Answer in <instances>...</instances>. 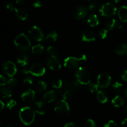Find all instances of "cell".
Returning <instances> with one entry per match:
<instances>
[{
  "instance_id": "cell-54",
  "label": "cell",
  "mask_w": 127,
  "mask_h": 127,
  "mask_svg": "<svg viewBox=\"0 0 127 127\" xmlns=\"http://www.w3.org/2000/svg\"><path fill=\"white\" fill-rule=\"evenodd\" d=\"M6 127H14L12 126V125H7Z\"/></svg>"
},
{
  "instance_id": "cell-35",
  "label": "cell",
  "mask_w": 127,
  "mask_h": 127,
  "mask_svg": "<svg viewBox=\"0 0 127 127\" xmlns=\"http://www.w3.org/2000/svg\"><path fill=\"white\" fill-rule=\"evenodd\" d=\"M23 83L27 86H32L33 84V79L31 76H27L26 78H24Z\"/></svg>"
},
{
  "instance_id": "cell-26",
  "label": "cell",
  "mask_w": 127,
  "mask_h": 127,
  "mask_svg": "<svg viewBox=\"0 0 127 127\" xmlns=\"http://www.w3.org/2000/svg\"><path fill=\"white\" fill-rule=\"evenodd\" d=\"M97 99L98 101L100 102L102 104H105L107 102L108 97L105 93H104L102 91H99L97 93Z\"/></svg>"
},
{
  "instance_id": "cell-27",
  "label": "cell",
  "mask_w": 127,
  "mask_h": 127,
  "mask_svg": "<svg viewBox=\"0 0 127 127\" xmlns=\"http://www.w3.org/2000/svg\"><path fill=\"white\" fill-rule=\"evenodd\" d=\"M1 93V95L3 99H6V98L11 97L12 95V91L8 88H2L0 90Z\"/></svg>"
},
{
  "instance_id": "cell-46",
  "label": "cell",
  "mask_w": 127,
  "mask_h": 127,
  "mask_svg": "<svg viewBox=\"0 0 127 127\" xmlns=\"http://www.w3.org/2000/svg\"><path fill=\"white\" fill-rule=\"evenodd\" d=\"M64 127H78V125L76 124H75L73 122H69L67 123Z\"/></svg>"
},
{
  "instance_id": "cell-7",
  "label": "cell",
  "mask_w": 127,
  "mask_h": 127,
  "mask_svg": "<svg viewBox=\"0 0 127 127\" xmlns=\"http://www.w3.org/2000/svg\"><path fill=\"white\" fill-rule=\"evenodd\" d=\"M2 68L5 74L9 77H13L17 73V69L16 65L11 61H6L2 64Z\"/></svg>"
},
{
  "instance_id": "cell-38",
  "label": "cell",
  "mask_w": 127,
  "mask_h": 127,
  "mask_svg": "<svg viewBox=\"0 0 127 127\" xmlns=\"http://www.w3.org/2000/svg\"><path fill=\"white\" fill-rule=\"evenodd\" d=\"M99 34L102 39H104V38H106L108 35V30L105 29H102L100 30Z\"/></svg>"
},
{
  "instance_id": "cell-15",
  "label": "cell",
  "mask_w": 127,
  "mask_h": 127,
  "mask_svg": "<svg viewBox=\"0 0 127 127\" xmlns=\"http://www.w3.org/2000/svg\"><path fill=\"white\" fill-rule=\"evenodd\" d=\"M35 97V93L32 89H29L23 93L21 95L22 100L26 103H31L33 102Z\"/></svg>"
},
{
  "instance_id": "cell-19",
  "label": "cell",
  "mask_w": 127,
  "mask_h": 127,
  "mask_svg": "<svg viewBox=\"0 0 127 127\" xmlns=\"http://www.w3.org/2000/svg\"><path fill=\"white\" fill-rule=\"evenodd\" d=\"M15 12H16V14L17 17L21 20H22V21L26 20L29 16L28 11H27V9L24 8V7L17 8L16 11H15Z\"/></svg>"
},
{
  "instance_id": "cell-55",
  "label": "cell",
  "mask_w": 127,
  "mask_h": 127,
  "mask_svg": "<svg viewBox=\"0 0 127 127\" xmlns=\"http://www.w3.org/2000/svg\"><path fill=\"white\" fill-rule=\"evenodd\" d=\"M126 54H127V53H126Z\"/></svg>"
},
{
  "instance_id": "cell-22",
  "label": "cell",
  "mask_w": 127,
  "mask_h": 127,
  "mask_svg": "<svg viewBox=\"0 0 127 127\" xmlns=\"http://www.w3.org/2000/svg\"><path fill=\"white\" fill-rule=\"evenodd\" d=\"M125 99L120 95H116L112 100V104L115 107H120L125 104Z\"/></svg>"
},
{
  "instance_id": "cell-52",
  "label": "cell",
  "mask_w": 127,
  "mask_h": 127,
  "mask_svg": "<svg viewBox=\"0 0 127 127\" xmlns=\"http://www.w3.org/2000/svg\"><path fill=\"white\" fill-rule=\"evenodd\" d=\"M112 1H115V2H119V1H121V0H112Z\"/></svg>"
},
{
  "instance_id": "cell-50",
  "label": "cell",
  "mask_w": 127,
  "mask_h": 127,
  "mask_svg": "<svg viewBox=\"0 0 127 127\" xmlns=\"http://www.w3.org/2000/svg\"><path fill=\"white\" fill-rule=\"evenodd\" d=\"M123 113H124V115L127 118V106L124 107V110H123Z\"/></svg>"
},
{
  "instance_id": "cell-40",
  "label": "cell",
  "mask_w": 127,
  "mask_h": 127,
  "mask_svg": "<svg viewBox=\"0 0 127 127\" xmlns=\"http://www.w3.org/2000/svg\"><path fill=\"white\" fill-rule=\"evenodd\" d=\"M104 127H118V126L117 124L115 121L110 120L104 125Z\"/></svg>"
},
{
  "instance_id": "cell-3",
  "label": "cell",
  "mask_w": 127,
  "mask_h": 127,
  "mask_svg": "<svg viewBox=\"0 0 127 127\" xmlns=\"http://www.w3.org/2000/svg\"><path fill=\"white\" fill-rule=\"evenodd\" d=\"M75 76L79 84L88 85L91 83V74L89 70L85 67H79L76 71Z\"/></svg>"
},
{
  "instance_id": "cell-8",
  "label": "cell",
  "mask_w": 127,
  "mask_h": 127,
  "mask_svg": "<svg viewBox=\"0 0 127 127\" xmlns=\"http://www.w3.org/2000/svg\"><path fill=\"white\" fill-rule=\"evenodd\" d=\"M29 71L31 74L35 76H42L45 73V68L40 63H34L29 68Z\"/></svg>"
},
{
  "instance_id": "cell-13",
  "label": "cell",
  "mask_w": 127,
  "mask_h": 127,
  "mask_svg": "<svg viewBox=\"0 0 127 127\" xmlns=\"http://www.w3.org/2000/svg\"><path fill=\"white\" fill-rule=\"evenodd\" d=\"M63 87L66 90H70L73 92H78L80 90V85L78 81L72 79H68L63 83Z\"/></svg>"
},
{
  "instance_id": "cell-45",
  "label": "cell",
  "mask_w": 127,
  "mask_h": 127,
  "mask_svg": "<svg viewBox=\"0 0 127 127\" xmlns=\"http://www.w3.org/2000/svg\"><path fill=\"white\" fill-rule=\"evenodd\" d=\"M122 79L124 81H127V70H125L121 76Z\"/></svg>"
},
{
  "instance_id": "cell-16",
  "label": "cell",
  "mask_w": 127,
  "mask_h": 127,
  "mask_svg": "<svg viewBox=\"0 0 127 127\" xmlns=\"http://www.w3.org/2000/svg\"><path fill=\"white\" fill-rule=\"evenodd\" d=\"M57 97V92L54 90H51L47 92L43 95V100L47 103H51L55 101Z\"/></svg>"
},
{
  "instance_id": "cell-11",
  "label": "cell",
  "mask_w": 127,
  "mask_h": 127,
  "mask_svg": "<svg viewBox=\"0 0 127 127\" xmlns=\"http://www.w3.org/2000/svg\"><path fill=\"white\" fill-rule=\"evenodd\" d=\"M29 35L33 40L36 42H40L43 39V32L37 26H32L29 31Z\"/></svg>"
},
{
  "instance_id": "cell-32",
  "label": "cell",
  "mask_w": 127,
  "mask_h": 127,
  "mask_svg": "<svg viewBox=\"0 0 127 127\" xmlns=\"http://www.w3.org/2000/svg\"><path fill=\"white\" fill-rule=\"evenodd\" d=\"M112 88L115 91L117 92V93H120L123 90V84L119 82L116 81L113 84Z\"/></svg>"
},
{
  "instance_id": "cell-37",
  "label": "cell",
  "mask_w": 127,
  "mask_h": 127,
  "mask_svg": "<svg viewBox=\"0 0 127 127\" xmlns=\"http://www.w3.org/2000/svg\"><path fill=\"white\" fill-rule=\"evenodd\" d=\"M98 87H99L98 84L95 83H90L89 84V90L93 93H95L98 91Z\"/></svg>"
},
{
  "instance_id": "cell-47",
  "label": "cell",
  "mask_w": 127,
  "mask_h": 127,
  "mask_svg": "<svg viewBox=\"0 0 127 127\" xmlns=\"http://www.w3.org/2000/svg\"><path fill=\"white\" fill-rule=\"evenodd\" d=\"M121 127H127V118L122 122Z\"/></svg>"
},
{
  "instance_id": "cell-12",
  "label": "cell",
  "mask_w": 127,
  "mask_h": 127,
  "mask_svg": "<svg viewBox=\"0 0 127 127\" xmlns=\"http://www.w3.org/2000/svg\"><path fill=\"white\" fill-rule=\"evenodd\" d=\"M46 63L48 68L53 71H57L61 69L62 64L56 56L50 55L46 60Z\"/></svg>"
},
{
  "instance_id": "cell-9",
  "label": "cell",
  "mask_w": 127,
  "mask_h": 127,
  "mask_svg": "<svg viewBox=\"0 0 127 127\" xmlns=\"http://www.w3.org/2000/svg\"><path fill=\"white\" fill-rule=\"evenodd\" d=\"M112 78L108 73H102L97 77V84L99 88H106L110 86Z\"/></svg>"
},
{
  "instance_id": "cell-21",
  "label": "cell",
  "mask_w": 127,
  "mask_h": 127,
  "mask_svg": "<svg viewBox=\"0 0 127 127\" xmlns=\"http://www.w3.org/2000/svg\"><path fill=\"white\" fill-rule=\"evenodd\" d=\"M29 62V58L26 54L19 55L17 57V63L21 66H26Z\"/></svg>"
},
{
  "instance_id": "cell-23",
  "label": "cell",
  "mask_w": 127,
  "mask_h": 127,
  "mask_svg": "<svg viewBox=\"0 0 127 127\" xmlns=\"http://www.w3.org/2000/svg\"><path fill=\"white\" fill-rule=\"evenodd\" d=\"M87 22H88V24L92 27H95V26H98V24H99V21L97 16L96 14H94L89 15L88 20H87Z\"/></svg>"
},
{
  "instance_id": "cell-30",
  "label": "cell",
  "mask_w": 127,
  "mask_h": 127,
  "mask_svg": "<svg viewBox=\"0 0 127 127\" xmlns=\"http://www.w3.org/2000/svg\"><path fill=\"white\" fill-rule=\"evenodd\" d=\"M63 84V83L62 82V79H56L55 80H53V81L52 82V87L53 88H55V89H60L62 88Z\"/></svg>"
},
{
  "instance_id": "cell-51",
  "label": "cell",
  "mask_w": 127,
  "mask_h": 127,
  "mask_svg": "<svg viewBox=\"0 0 127 127\" xmlns=\"http://www.w3.org/2000/svg\"><path fill=\"white\" fill-rule=\"evenodd\" d=\"M0 103H1V111H2L4 109V102L2 100L0 101Z\"/></svg>"
},
{
  "instance_id": "cell-43",
  "label": "cell",
  "mask_w": 127,
  "mask_h": 127,
  "mask_svg": "<svg viewBox=\"0 0 127 127\" xmlns=\"http://www.w3.org/2000/svg\"><path fill=\"white\" fill-rule=\"evenodd\" d=\"M6 7H7V8L9 10L12 11H15L16 10V9H17L13 3H8L7 4V6H6Z\"/></svg>"
},
{
  "instance_id": "cell-20",
  "label": "cell",
  "mask_w": 127,
  "mask_h": 127,
  "mask_svg": "<svg viewBox=\"0 0 127 127\" xmlns=\"http://www.w3.org/2000/svg\"><path fill=\"white\" fill-rule=\"evenodd\" d=\"M118 16L120 21L123 22H127V6H122L118 11Z\"/></svg>"
},
{
  "instance_id": "cell-29",
  "label": "cell",
  "mask_w": 127,
  "mask_h": 127,
  "mask_svg": "<svg viewBox=\"0 0 127 127\" xmlns=\"http://www.w3.org/2000/svg\"><path fill=\"white\" fill-rule=\"evenodd\" d=\"M43 52V47L41 44H37L32 48V52L34 55H40Z\"/></svg>"
},
{
  "instance_id": "cell-6",
  "label": "cell",
  "mask_w": 127,
  "mask_h": 127,
  "mask_svg": "<svg viewBox=\"0 0 127 127\" xmlns=\"http://www.w3.org/2000/svg\"><path fill=\"white\" fill-rule=\"evenodd\" d=\"M99 11L102 16L110 17L116 14L117 8L114 4L112 2H107L101 6Z\"/></svg>"
},
{
  "instance_id": "cell-36",
  "label": "cell",
  "mask_w": 127,
  "mask_h": 127,
  "mask_svg": "<svg viewBox=\"0 0 127 127\" xmlns=\"http://www.w3.org/2000/svg\"><path fill=\"white\" fill-rule=\"evenodd\" d=\"M84 127H96V124L92 119H88L84 123Z\"/></svg>"
},
{
  "instance_id": "cell-49",
  "label": "cell",
  "mask_w": 127,
  "mask_h": 127,
  "mask_svg": "<svg viewBox=\"0 0 127 127\" xmlns=\"http://www.w3.org/2000/svg\"><path fill=\"white\" fill-rule=\"evenodd\" d=\"M22 73H23V74H28V73H29V68H23V69H22Z\"/></svg>"
},
{
  "instance_id": "cell-1",
  "label": "cell",
  "mask_w": 127,
  "mask_h": 127,
  "mask_svg": "<svg viewBox=\"0 0 127 127\" xmlns=\"http://www.w3.org/2000/svg\"><path fill=\"white\" fill-rule=\"evenodd\" d=\"M19 118L21 122L26 125H30L33 122L35 117V111L30 107H22L19 111Z\"/></svg>"
},
{
  "instance_id": "cell-10",
  "label": "cell",
  "mask_w": 127,
  "mask_h": 127,
  "mask_svg": "<svg viewBox=\"0 0 127 127\" xmlns=\"http://www.w3.org/2000/svg\"><path fill=\"white\" fill-rule=\"evenodd\" d=\"M88 10L84 6L78 5L75 6L72 10V15L76 19H82L88 15Z\"/></svg>"
},
{
  "instance_id": "cell-42",
  "label": "cell",
  "mask_w": 127,
  "mask_h": 127,
  "mask_svg": "<svg viewBox=\"0 0 127 127\" xmlns=\"http://www.w3.org/2000/svg\"><path fill=\"white\" fill-rule=\"evenodd\" d=\"M97 7V4L95 2H92L89 4V7H88V10L90 11H94L96 9Z\"/></svg>"
},
{
  "instance_id": "cell-2",
  "label": "cell",
  "mask_w": 127,
  "mask_h": 127,
  "mask_svg": "<svg viewBox=\"0 0 127 127\" xmlns=\"http://www.w3.org/2000/svg\"><path fill=\"white\" fill-rule=\"evenodd\" d=\"M15 46L17 50L21 52H27L31 47V42L28 37L24 33H22L17 35L14 41Z\"/></svg>"
},
{
  "instance_id": "cell-24",
  "label": "cell",
  "mask_w": 127,
  "mask_h": 127,
  "mask_svg": "<svg viewBox=\"0 0 127 127\" xmlns=\"http://www.w3.org/2000/svg\"><path fill=\"white\" fill-rule=\"evenodd\" d=\"M57 38H58L57 32L56 31H52L47 33L45 37V40L48 43H53V42H56Z\"/></svg>"
},
{
  "instance_id": "cell-5",
  "label": "cell",
  "mask_w": 127,
  "mask_h": 127,
  "mask_svg": "<svg viewBox=\"0 0 127 127\" xmlns=\"http://www.w3.org/2000/svg\"><path fill=\"white\" fill-rule=\"evenodd\" d=\"M54 109L57 114L62 116H66L70 110L68 102L64 99L58 100L55 105Z\"/></svg>"
},
{
  "instance_id": "cell-39",
  "label": "cell",
  "mask_w": 127,
  "mask_h": 127,
  "mask_svg": "<svg viewBox=\"0 0 127 127\" xmlns=\"http://www.w3.org/2000/svg\"><path fill=\"white\" fill-rule=\"evenodd\" d=\"M16 104H17V102H16V100H13V99H11L9 101L7 102V104H6V107L9 109H12L14 107L16 106Z\"/></svg>"
},
{
  "instance_id": "cell-34",
  "label": "cell",
  "mask_w": 127,
  "mask_h": 127,
  "mask_svg": "<svg viewBox=\"0 0 127 127\" xmlns=\"http://www.w3.org/2000/svg\"><path fill=\"white\" fill-rule=\"evenodd\" d=\"M47 52L48 54H49L50 55H54L56 56L58 54V52L56 50V48L55 47H52V46H50L47 48Z\"/></svg>"
},
{
  "instance_id": "cell-44",
  "label": "cell",
  "mask_w": 127,
  "mask_h": 127,
  "mask_svg": "<svg viewBox=\"0 0 127 127\" xmlns=\"http://www.w3.org/2000/svg\"><path fill=\"white\" fill-rule=\"evenodd\" d=\"M43 5L42 2L40 1H37L33 3V7H35V8H40Z\"/></svg>"
},
{
  "instance_id": "cell-53",
  "label": "cell",
  "mask_w": 127,
  "mask_h": 127,
  "mask_svg": "<svg viewBox=\"0 0 127 127\" xmlns=\"http://www.w3.org/2000/svg\"><path fill=\"white\" fill-rule=\"evenodd\" d=\"M125 96H126L127 98V88L126 89V90H125Z\"/></svg>"
},
{
  "instance_id": "cell-14",
  "label": "cell",
  "mask_w": 127,
  "mask_h": 127,
  "mask_svg": "<svg viewBox=\"0 0 127 127\" xmlns=\"http://www.w3.org/2000/svg\"><path fill=\"white\" fill-rule=\"evenodd\" d=\"M95 33L93 31L87 29L83 31L81 34V39L83 42H94L95 40Z\"/></svg>"
},
{
  "instance_id": "cell-28",
  "label": "cell",
  "mask_w": 127,
  "mask_h": 127,
  "mask_svg": "<svg viewBox=\"0 0 127 127\" xmlns=\"http://www.w3.org/2000/svg\"><path fill=\"white\" fill-rule=\"evenodd\" d=\"M47 88V83L44 81H38L35 85V89L38 93H41L43 91H45Z\"/></svg>"
},
{
  "instance_id": "cell-17",
  "label": "cell",
  "mask_w": 127,
  "mask_h": 127,
  "mask_svg": "<svg viewBox=\"0 0 127 127\" xmlns=\"http://www.w3.org/2000/svg\"><path fill=\"white\" fill-rule=\"evenodd\" d=\"M33 109L37 114L40 115H44L45 113V104L44 101L42 100L36 101L33 104Z\"/></svg>"
},
{
  "instance_id": "cell-18",
  "label": "cell",
  "mask_w": 127,
  "mask_h": 127,
  "mask_svg": "<svg viewBox=\"0 0 127 127\" xmlns=\"http://www.w3.org/2000/svg\"><path fill=\"white\" fill-rule=\"evenodd\" d=\"M105 26L110 30H113L115 28L121 29L122 27H123L122 24H120V22H118L116 19L113 18L107 20L105 22Z\"/></svg>"
},
{
  "instance_id": "cell-41",
  "label": "cell",
  "mask_w": 127,
  "mask_h": 127,
  "mask_svg": "<svg viewBox=\"0 0 127 127\" xmlns=\"http://www.w3.org/2000/svg\"><path fill=\"white\" fill-rule=\"evenodd\" d=\"M7 80L6 79V78L5 76H4L3 75H2L1 74V76H0V84H1V86H4L6 85V84H7Z\"/></svg>"
},
{
  "instance_id": "cell-48",
  "label": "cell",
  "mask_w": 127,
  "mask_h": 127,
  "mask_svg": "<svg viewBox=\"0 0 127 127\" xmlns=\"http://www.w3.org/2000/svg\"><path fill=\"white\" fill-rule=\"evenodd\" d=\"M26 1V0H16V4H23Z\"/></svg>"
},
{
  "instance_id": "cell-31",
  "label": "cell",
  "mask_w": 127,
  "mask_h": 127,
  "mask_svg": "<svg viewBox=\"0 0 127 127\" xmlns=\"http://www.w3.org/2000/svg\"><path fill=\"white\" fill-rule=\"evenodd\" d=\"M73 93L70 90H66L63 94V99L65 100H69L73 98Z\"/></svg>"
},
{
  "instance_id": "cell-25",
  "label": "cell",
  "mask_w": 127,
  "mask_h": 127,
  "mask_svg": "<svg viewBox=\"0 0 127 127\" xmlns=\"http://www.w3.org/2000/svg\"><path fill=\"white\" fill-rule=\"evenodd\" d=\"M127 45L125 44V43L119 45L114 49V52H115V53L119 55H123L127 53Z\"/></svg>"
},
{
  "instance_id": "cell-4",
  "label": "cell",
  "mask_w": 127,
  "mask_h": 127,
  "mask_svg": "<svg viewBox=\"0 0 127 127\" xmlns=\"http://www.w3.org/2000/svg\"><path fill=\"white\" fill-rule=\"evenodd\" d=\"M87 57L86 55H83L79 57H69L64 61V66L68 69H73L79 66L81 62H86Z\"/></svg>"
},
{
  "instance_id": "cell-33",
  "label": "cell",
  "mask_w": 127,
  "mask_h": 127,
  "mask_svg": "<svg viewBox=\"0 0 127 127\" xmlns=\"http://www.w3.org/2000/svg\"><path fill=\"white\" fill-rule=\"evenodd\" d=\"M17 79L14 78L13 77H11V78L7 80V86L9 87V88H14V87H16V86H17Z\"/></svg>"
}]
</instances>
